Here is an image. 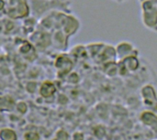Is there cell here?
Listing matches in <instances>:
<instances>
[{
  "instance_id": "6da1fadb",
  "label": "cell",
  "mask_w": 157,
  "mask_h": 140,
  "mask_svg": "<svg viewBox=\"0 0 157 140\" xmlns=\"http://www.w3.org/2000/svg\"><path fill=\"white\" fill-rule=\"evenodd\" d=\"M55 91V88L52 83H45L42 84L40 88V94L44 97H49L50 95L52 94V93Z\"/></svg>"
},
{
  "instance_id": "7a4b0ae2",
  "label": "cell",
  "mask_w": 157,
  "mask_h": 140,
  "mask_svg": "<svg viewBox=\"0 0 157 140\" xmlns=\"http://www.w3.org/2000/svg\"><path fill=\"white\" fill-rule=\"evenodd\" d=\"M112 1H115V2H117V3H123V2H125V1H127V0H112Z\"/></svg>"
}]
</instances>
